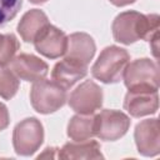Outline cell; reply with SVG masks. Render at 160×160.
I'll use <instances>...</instances> for the list:
<instances>
[{
  "mask_svg": "<svg viewBox=\"0 0 160 160\" xmlns=\"http://www.w3.org/2000/svg\"><path fill=\"white\" fill-rule=\"evenodd\" d=\"M29 1H31V2H34V4H40V2H44V1H46V0H29Z\"/></svg>",
  "mask_w": 160,
  "mask_h": 160,
  "instance_id": "obj_22",
  "label": "cell"
},
{
  "mask_svg": "<svg viewBox=\"0 0 160 160\" xmlns=\"http://www.w3.org/2000/svg\"><path fill=\"white\" fill-rule=\"evenodd\" d=\"M35 49L46 58L56 59L66 52L68 38L58 28L48 24L34 39Z\"/></svg>",
  "mask_w": 160,
  "mask_h": 160,
  "instance_id": "obj_8",
  "label": "cell"
},
{
  "mask_svg": "<svg viewBox=\"0 0 160 160\" xmlns=\"http://www.w3.org/2000/svg\"><path fill=\"white\" fill-rule=\"evenodd\" d=\"M159 16L156 14L142 15L135 11H125L118 15L112 22V34L116 41L131 44L139 39L152 42V52L158 58Z\"/></svg>",
  "mask_w": 160,
  "mask_h": 160,
  "instance_id": "obj_1",
  "label": "cell"
},
{
  "mask_svg": "<svg viewBox=\"0 0 160 160\" xmlns=\"http://www.w3.org/2000/svg\"><path fill=\"white\" fill-rule=\"evenodd\" d=\"M18 49V39L12 34H0V65L9 64Z\"/></svg>",
  "mask_w": 160,
  "mask_h": 160,
  "instance_id": "obj_18",
  "label": "cell"
},
{
  "mask_svg": "<svg viewBox=\"0 0 160 160\" xmlns=\"http://www.w3.org/2000/svg\"><path fill=\"white\" fill-rule=\"evenodd\" d=\"M68 135L74 141L88 140L94 135V116L76 115L74 116L68 126Z\"/></svg>",
  "mask_w": 160,
  "mask_h": 160,
  "instance_id": "obj_16",
  "label": "cell"
},
{
  "mask_svg": "<svg viewBox=\"0 0 160 160\" xmlns=\"http://www.w3.org/2000/svg\"><path fill=\"white\" fill-rule=\"evenodd\" d=\"M30 99L34 109L41 114H49L65 104L66 90L50 80H38L30 92Z\"/></svg>",
  "mask_w": 160,
  "mask_h": 160,
  "instance_id": "obj_3",
  "label": "cell"
},
{
  "mask_svg": "<svg viewBox=\"0 0 160 160\" xmlns=\"http://www.w3.org/2000/svg\"><path fill=\"white\" fill-rule=\"evenodd\" d=\"M125 85L129 89H154L158 90L159 72L158 66L149 59L129 62L125 72Z\"/></svg>",
  "mask_w": 160,
  "mask_h": 160,
  "instance_id": "obj_4",
  "label": "cell"
},
{
  "mask_svg": "<svg viewBox=\"0 0 160 160\" xmlns=\"http://www.w3.org/2000/svg\"><path fill=\"white\" fill-rule=\"evenodd\" d=\"M102 91L92 81L86 80L80 86H78L70 95L69 105L80 114L91 115L95 110L101 106Z\"/></svg>",
  "mask_w": 160,
  "mask_h": 160,
  "instance_id": "obj_7",
  "label": "cell"
},
{
  "mask_svg": "<svg viewBox=\"0 0 160 160\" xmlns=\"http://www.w3.org/2000/svg\"><path fill=\"white\" fill-rule=\"evenodd\" d=\"M48 24L49 21L46 15L41 10L34 9L22 16V19L18 25V31L20 32L21 38L25 41L30 42V41H34V39L40 32V30Z\"/></svg>",
  "mask_w": 160,
  "mask_h": 160,
  "instance_id": "obj_15",
  "label": "cell"
},
{
  "mask_svg": "<svg viewBox=\"0 0 160 160\" xmlns=\"http://www.w3.org/2000/svg\"><path fill=\"white\" fill-rule=\"evenodd\" d=\"M86 74H88V65L66 56L61 61L56 62L51 72V78L52 81H55L62 89L68 90L76 81L82 79Z\"/></svg>",
  "mask_w": 160,
  "mask_h": 160,
  "instance_id": "obj_11",
  "label": "cell"
},
{
  "mask_svg": "<svg viewBox=\"0 0 160 160\" xmlns=\"http://www.w3.org/2000/svg\"><path fill=\"white\" fill-rule=\"evenodd\" d=\"M19 89V81L16 75L10 69L0 65V96L4 99H11Z\"/></svg>",
  "mask_w": 160,
  "mask_h": 160,
  "instance_id": "obj_17",
  "label": "cell"
},
{
  "mask_svg": "<svg viewBox=\"0 0 160 160\" xmlns=\"http://www.w3.org/2000/svg\"><path fill=\"white\" fill-rule=\"evenodd\" d=\"M124 108L135 118L155 112L158 110V90L129 89L125 96Z\"/></svg>",
  "mask_w": 160,
  "mask_h": 160,
  "instance_id": "obj_9",
  "label": "cell"
},
{
  "mask_svg": "<svg viewBox=\"0 0 160 160\" xmlns=\"http://www.w3.org/2000/svg\"><path fill=\"white\" fill-rule=\"evenodd\" d=\"M159 122L158 119L144 120L138 124L135 130L136 145L144 155L156 154L159 150Z\"/></svg>",
  "mask_w": 160,
  "mask_h": 160,
  "instance_id": "obj_12",
  "label": "cell"
},
{
  "mask_svg": "<svg viewBox=\"0 0 160 160\" xmlns=\"http://www.w3.org/2000/svg\"><path fill=\"white\" fill-rule=\"evenodd\" d=\"M60 159H89V158H102L100 152V145L95 140H82L76 142H68L60 149Z\"/></svg>",
  "mask_w": 160,
  "mask_h": 160,
  "instance_id": "obj_14",
  "label": "cell"
},
{
  "mask_svg": "<svg viewBox=\"0 0 160 160\" xmlns=\"http://www.w3.org/2000/svg\"><path fill=\"white\" fill-rule=\"evenodd\" d=\"M42 138V125L35 118L25 119L14 130V148L18 154L30 155L41 145Z\"/></svg>",
  "mask_w": 160,
  "mask_h": 160,
  "instance_id": "obj_6",
  "label": "cell"
},
{
  "mask_svg": "<svg viewBox=\"0 0 160 160\" xmlns=\"http://www.w3.org/2000/svg\"><path fill=\"white\" fill-rule=\"evenodd\" d=\"M9 124V114H8V109L4 104L0 102V131L2 129H5Z\"/></svg>",
  "mask_w": 160,
  "mask_h": 160,
  "instance_id": "obj_20",
  "label": "cell"
},
{
  "mask_svg": "<svg viewBox=\"0 0 160 160\" xmlns=\"http://www.w3.org/2000/svg\"><path fill=\"white\" fill-rule=\"evenodd\" d=\"M95 52V42L91 36L84 32H76L68 38L66 56L80 61L85 65L92 59Z\"/></svg>",
  "mask_w": 160,
  "mask_h": 160,
  "instance_id": "obj_13",
  "label": "cell"
},
{
  "mask_svg": "<svg viewBox=\"0 0 160 160\" xmlns=\"http://www.w3.org/2000/svg\"><path fill=\"white\" fill-rule=\"evenodd\" d=\"M10 70L21 80L25 81H38L46 76L48 64L39 58L29 54H20L11 59Z\"/></svg>",
  "mask_w": 160,
  "mask_h": 160,
  "instance_id": "obj_10",
  "label": "cell"
},
{
  "mask_svg": "<svg viewBox=\"0 0 160 160\" xmlns=\"http://www.w3.org/2000/svg\"><path fill=\"white\" fill-rule=\"evenodd\" d=\"M129 62L130 56L125 49L109 46L101 51L91 69V72L94 78L102 82H118L122 79Z\"/></svg>",
  "mask_w": 160,
  "mask_h": 160,
  "instance_id": "obj_2",
  "label": "cell"
},
{
  "mask_svg": "<svg viewBox=\"0 0 160 160\" xmlns=\"http://www.w3.org/2000/svg\"><path fill=\"white\" fill-rule=\"evenodd\" d=\"M129 118L116 110H102L94 116V135L101 140H116L129 129Z\"/></svg>",
  "mask_w": 160,
  "mask_h": 160,
  "instance_id": "obj_5",
  "label": "cell"
},
{
  "mask_svg": "<svg viewBox=\"0 0 160 160\" xmlns=\"http://www.w3.org/2000/svg\"><path fill=\"white\" fill-rule=\"evenodd\" d=\"M22 5L21 0H0V25L12 20Z\"/></svg>",
  "mask_w": 160,
  "mask_h": 160,
  "instance_id": "obj_19",
  "label": "cell"
},
{
  "mask_svg": "<svg viewBox=\"0 0 160 160\" xmlns=\"http://www.w3.org/2000/svg\"><path fill=\"white\" fill-rule=\"evenodd\" d=\"M114 5H116V6H124V5H128V4H131V2H134L135 0H110Z\"/></svg>",
  "mask_w": 160,
  "mask_h": 160,
  "instance_id": "obj_21",
  "label": "cell"
}]
</instances>
